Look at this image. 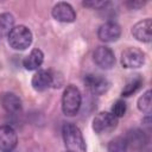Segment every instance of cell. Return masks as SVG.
Wrapping results in <instances>:
<instances>
[{
	"label": "cell",
	"mask_w": 152,
	"mask_h": 152,
	"mask_svg": "<svg viewBox=\"0 0 152 152\" xmlns=\"http://www.w3.org/2000/svg\"><path fill=\"white\" fill-rule=\"evenodd\" d=\"M82 96L76 86H68L62 95V110L65 115H75L81 107Z\"/></svg>",
	"instance_id": "2"
},
{
	"label": "cell",
	"mask_w": 152,
	"mask_h": 152,
	"mask_svg": "<svg viewBox=\"0 0 152 152\" xmlns=\"http://www.w3.org/2000/svg\"><path fill=\"white\" fill-rule=\"evenodd\" d=\"M14 27V17L11 13L0 14V38L6 37Z\"/></svg>",
	"instance_id": "16"
},
{
	"label": "cell",
	"mask_w": 152,
	"mask_h": 152,
	"mask_svg": "<svg viewBox=\"0 0 152 152\" xmlns=\"http://www.w3.org/2000/svg\"><path fill=\"white\" fill-rule=\"evenodd\" d=\"M1 104L7 113L17 114L21 110V100L14 93H5L1 95Z\"/></svg>",
	"instance_id": "13"
},
{
	"label": "cell",
	"mask_w": 152,
	"mask_h": 152,
	"mask_svg": "<svg viewBox=\"0 0 152 152\" xmlns=\"http://www.w3.org/2000/svg\"><path fill=\"white\" fill-rule=\"evenodd\" d=\"M108 152H126L127 151V142L126 139L122 137H115L108 144Z\"/></svg>",
	"instance_id": "19"
},
{
	"label": "cell",
	"mask_w": 152,
	"mask_h": 152,
	"mask_svg": "<svg viewBox=\"0 0 152 152\" xmlns=\"http://www.w3.org/2000/svg\"><path fill=\"white\" fill-rule=\"evenodd\" d=\"M18 142V137L15 131L8 126H0V151L1 152H12Z\"/></svg>",
	"instance_id": "6"
},
{
	"label": "cell",
	"mask_w": 152,
	"mask_h": 152,
	"mask_svg": "<svg viewBox=\"0 0 152 152\" xmlns=\"http://www.w3.org/2000/svg\"><path fill=\"white\" fill-rule=\"evenodd\" d=\"M144 4H145L144 1H138V0H134V1H129V2H127V5H128L129 7H132V8H139V7H141Z\"/></svg>",
	"instance_id": "22"
},
{
	"label": "cell",
	"mask_w": 152,
	"mask_h": 152,
	"mask_svg": "<svg viewBox=\"0 0 152 152\" xmlns=\"http://www.w3.org/2000/svg\"><path fill=\"white\" fill-rule=\"evenodd\" d=\"M125 139H126L127 145L129 144L132 147H135V148H140V147L145 146L146 142H147V138H146L145 133L141 129H138V128H134V129L129 131Z\"/></svg>",
	"instance_id": "15"
},
{
	"label": "cell",
	"mask_w": 152,
	"mask_h": 152,
	"mask_svg": "<svg viewBox=\"0 0 152 152\" xmlns=\"http://www.w3.org/2000/svg\"><path fill=\"white\" fill-rule=\"evenodd\" d=\"M52 17L61 23H72L76 19V13L72 6L68 2H58L51 11Z\"/></svg>",
	"instance_id": "9"
},
{
	"label": "cell",
	"mask_w": 152,
	"mask_h": 152,
	"mask_svg": "<svg viewBox=\"0 0 152 152\" xmlns=\"http://www.w3.org/2000/svg\"><path fill=\"white\" fill-rule=\"evenodd\" d=\"M84 84L87 88L95 95H101L107 91L109 87V82L107 78L102 77L101 75H95V74H88L84 76Z\"/></svg>",
	"instance_id": "10"
},
{
	"label": "cell",
	"mask_w": 152,
	"mask_h": 152,
	"mask_svg": "<svg viewBox=\"0 0 152 152\" xmlns=\"http://www.w3.org/2000/svg\"><path fill=\"white\" fill-rule=\"evenodd\" d=\"M152 91L147 90L145 91L138 100V108L140 112L145 114H150L152 110Z\"/></svg>",
	"instance_id": "18"
},
{
	"label": "cell",
	"mask_w": 152,
	"mask_h": 152,
	"mask_svg": "<svg viewBox=\"0 0 152 152\" xmlns=\"http://www.w3.org/2000/svg\"><path fill=\"white\" fill-rule=\"evenodd\" d=\"M133 37L142 43H150L152 39V21L150 18L137 23L132 27Z\"/></svg>",
	"instance_id": "11"
},
{
	"label": "cell",
	"mask_w": 152,
	"mask_h": 152,
	"mask_svg": "<svg viewBox=\"0 0 152 152\" xmlns=\"http://www.w3.org/2000/svg\"><path fill=\"white\" fill-rule=\"evenodd\" d=\"M125 113H126V103H125V101H122V100L115 101L113 107H112V114L118 119V118L124 116Z\"/></svg>",
	"instance_id": "20"
},
{
	"label": "cell",
	"mask_w": 152,
	"mask_h": 152,
	"mask_svg": "<svg viewBox=\"0 0 152 152\" xmlns=\"http://www.w3.org/2000/svg\"><path fill=\"white\" fill-rule=\"evenodd\" d=\"M141 84H142V78L140 77V75H135L124 87V89H122V96H131L132 94H134L141 87Z\"/></svg>",
	"instance_id": "17"
},
{
	"label": "cell",
	"mask_w": 152,
	"mask_h": 152,
	"mask_svg": "<svg viewBox=\"0 0 152 152\" xmlns=\"http://www.w3.org/2000/svg\"><path fill=\"white\" fill-rule=\"evenodd\" d=\"M109 2L108 1H99V0H90V1H84L83 5L94 10H102L104 8Z\"/></svg>",
	"instance_id": "21"
},
{
	"label": "cell",
	"mask_w": 152,
	"mask_h": 152,
	"mask_svg": "<svg viewBox=\"0 0 152 152\" xmlns=\"http://www.w3.org/2000/svg\"><path fill=\"white\" fill-rule=\"evenodd\" d=\"M121 34L120 26L114 21H107L102 24L97 30V37L104 43H112L119 39Z\"/></svg>",
	"instance_id": "8"
},
{
	"label": "cell",
	"mask_w": 152,
	"mask_h": 152,
	"mask_svg": "<svg viewBox=\"0 0 152 152\" xmlns=\"http://www.w3.org/2000/svg\"><path fill=\"white\" fill-rule=\"evenodd\" d=\"M53 83V75L50 70H38L31 81V84L33 87L34 90L37 91H43L45 89H48L51 84Z\"/></svg>",
	"instance_id": "12"
},
{
	"label": "cell",
	"mask_w": 152,
	"mask_h": 152,
	"mask_svg": "<svg viewBox=\"0 0 152 152\" xmlns=\"http://www.w3.org/2000/svg\"><path fill=\"white\" fill-rule=\"evenodd\" d=\"M44 53L40 49H33L23 61V65L26 70H37L43 64Z\"/></svg>",
	"instance_id": "14"
},
{
	"label": "cell",
	"mask_w": 152,
	"mask_h": 152,
	"mask_svg": "<svg viewBox=\"0 0 152 152\" xmlns=\"http://www.w3.org/2000/svg\"><path fill=\"white\" fill-rule=\"evenodd\" d=\"M62 135L68 152H87L86 141L76 125L71 122L64 124L62 128Z\"/></svg>",
	"instance_id": "1"
},
{
	"label": "cell",
	"mask_w": 152,
	"mask_h": 152,
	"mask_svg": "<svg viewBox=\"0 0 152 152\" xmlns=\"http://www.w3.org/2000/svg\"><path fill=\"white\" fill-rule=\"evenodd\" d=\"M94 62L101 69H104V70L112 69L115 64L114 52L107 46H99L94 51Z\"/></svg>",
	"instance_id": "7"
},
{
	"label": "cell",
	"mask_w": 152,
	"mask_h": 152,
	"mask_svg": "<svg viewBox=\"0 0 152 152\" xmlns=\"http://www.w3.org/2000/svg\"><path fill=\"white\" fill-rule=\"evenodd\" d=\"M121 64L127 69L140 68L145 63V55L138 48H127L121 52Z\"/></svg>",
	"instance_id": "4"
},
{
	"label": "cell",
	"mask_w": 152,
	"mask_h": 152,
	"mask_svg": "<svg viewBox=\"0 0 152 152\" xmlns=\"http://www.w3.org/2000/svg\"><path fill=\"white\" fill-rule=\"evenodd\" d=\"M32 32L28 27L24 25L14 26L13 30L7 36L8 44L14 50H25L32 43Z\"/></svg>",
	"instance_id": "3"
},
{
	"label": "cell",
	"mask_w": 152,
	"mask_h": 152,
	"mask_svg": "<svg viewBox=\"0 0 152 152\" xmlns=\"http://www.w3.org/2000/svg\"><path fill=\"white\" fill-rule=\"evenodd\" d=\"M118 125V119L108 112H101L99 113L94 120H93V129L101 134V133H108L113 131Z\"/></svg>",
	"instance_id": "5"
}]
</instances>
